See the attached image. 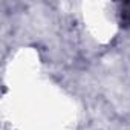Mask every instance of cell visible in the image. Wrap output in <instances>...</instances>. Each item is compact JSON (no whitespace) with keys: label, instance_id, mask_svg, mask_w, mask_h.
Segmentation results:
<instances>
[{"label":"cell","instance_id":"obj_1","mask_svg":"<svg viewBox=\"0 0 130 130\" xmlns=\"http://www.w3.org/2000/svg\"><path fill=\"white\" fill-rule=\"evenodd\" d=\"M121 26L130 28V2L121 6Z\"/></svg>","mask_w":130,"mask_h":130}]
</instances>
